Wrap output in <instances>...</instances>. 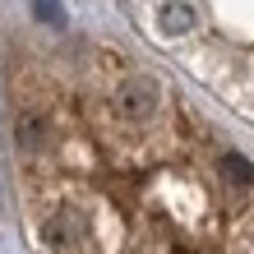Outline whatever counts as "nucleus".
<instances>
[{
	"instance_id": "nucleus-2",
	"label": "nucleus",
	"mask_w": 254,
	"mask_h": 254,
	"mask_svg": "<svg viewBox=\"0 0 254 254\" xmlns=\"http://www.w3.org/2000/svg\"><path fill=\"white\" fill-rule=\"evenodd\" d=\"M153 33L190 47L199 69L254 107V0H143Z\"/></svg>"
},
{
	"instance_id": "nucleus-1",
	"label": "nucleus",
	"mask_w": 254,
	"mask_h": 254,
	"mask_svg": "<svg viewBox=\"0 0 254 254\" xmlns=\"http://www.w3.org/2000/svg\"><path fill=\"white\" fill-rule=\"evenodd\" d=\"M9 143L37 254H254V162L111 47L23 51Z\"/></svg>"
}]
</instances>
